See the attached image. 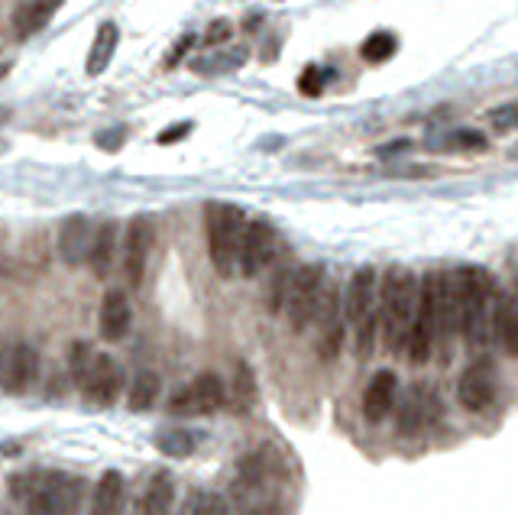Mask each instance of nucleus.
<instances>
[{"instance_id": "e433bc0d", "label": "nucleus", "mask_w": 518, "mask_h": 515, "mask_svg": "<svg viewBox=\"0 0 518 515\" xmlns=\"http://www.w3.org/2000/svg\"><path fill=\"white\" fill-rule=\"evenodd\" d=\"M0 370H4V344H0Z\"/></svg>"}, {"instance_id": "f03ea898", "label": "nucleus", "mask_w": 518, "mask_h": 515, "mask_svg": "<svg viewBox=\"0 0 518 515\" xmlns=\"http://www.w3.org/2000/svg\"><path fill=\"white\" fill-rule=\"evenodd\" d=\"M418 276L408 266H389L376 282V321L383 328V341L389 354L405 347L408 328L415 318Z\"/></svg>"}, {"instance_id": "a211bd4d", "label": "nucleus", "mask_w": 518, "mask_h": 515, "mask_svg": "<svg viewBox=\"0 0 518 515\" xmlns=\"http://www.w3.org/2000/svg\"><path fill=\"white\" fill-rule=\"evenodd\" d=\"M114 253H117V221H101L98 230L91 234V247H88V266L91 273L104 279L111 273V263H114Z\"/></svg>"}, {"instance_id": "f8f14e48", "label": "nucleus", "mask_w": 518, "mask_h": 515, "mask_svg": "<svg viewBox=\"0 0 518 515\" xmlns=\"http://www.w3.org/2000/svg\"><path fill=\"white\" fill-rule=\"evenodd\" d=\"M81 392L88 396V402H94L98 409L104 405H114V399L120 396V389H124V370L117 367V360L111 354H94L91 357V367L81 379Z\"/></svg>"}, {"instance_id": "72a5a7b5", "label": "nucleus", "mask_w": 518, "mask_h": 515, "mask_svg": "<svg viewBox=\"0 0 518 515\" xmlns=\"http://www.w3.org/2000/svg\"><path fill=\"white\" fill-rule=\"evenodd\" d=\"M227 36H230V23H227V20L211 23V30H208V43H224Z\"/></svg>"}, {"instance_id": "7ed1b4c3", "label": "nucleus", "mask_w": 518, "mask_h": 515, "mask_svg": "<svg viewBox=\"0 0 518 515\" xmlns=\"http://www.w3.org/2000/svg\"><path fill=\"white\" fill-rule=\"evenodd\" d=\"M13 493L23 499L30 515H75L85 483L72 473H33V477H17Z\"/></svg>"}, {"instance_id": "2f4dec72", "label": "nucleus", "mask_w": 518, "mask_h": 515, "mask_svg": "<svg viewBox=\"0 0 518 515\" xmlns=\"http://www.w3.org/2000/svg\"><path fill=\"white\" fill-rule=\"evenodd\" d=\"M192 130H195L192 120H182V124H175V127H169V130H162L156 140H159L162 146H169V143H179V140H185Z\"/></svg>"}, {"instance_id": "9b49d317", "label": "nucleus", "mask_w": 518, "mask_h": 515, "mask_svg": "<svg viewBox=\"0 0 518 515\" xmlns=\"http://www.w3.org/2000/svg\"><path fill=\"white\" fill-rule=\"evenodd\" d=\"M153 240H156L153 218H149V214H136V218L127 224V237H124V276L133 289L143 286L149 253H153Z\"/></svg>"}, {"instance_id": "393cba45", "label": "nucleus", "mask_w": 518, "mask_h": 515, "mask_svg": "<svg viewBox=\"0 0 518 515\" xmlns=\"http://www.w3.org/2000/svg\"><path fill=\"white\" fill-rule=\"evenodd\" d=\"M153 444L166 457H192L195 447H198V438L192 435V431H185V428H166V431H159V435L153 438Z\"/></svg>"}, {"instance_id": "4be33fe9", "label": "nucleus", "mask_w": 518, "mask_h": 515, "mask_svg": "<svg viewBox=\"0 0 518 515\" xmlns=\"http://www.w3.org/2000/svg\"><path fill=\"white\" fill-rule=\"evenodd\" d=\"M159 392H162V379L159 373L153 370H140L133 376V383L127 389V409L130 412H146V409H153L156 399H159Z\"/></svg>"}, {"instance_id": "5701e85b", "label": "nucleus", "mask_w": 518, "mask_h": 515, "mask_svg": "<svg viewBox=\"0 0 518 515\" xmlns=\"http://www.w3.org/2000/svg\"><path fill=\"white\" fill-rule=\"evenodd\" d=\"M175 509V483L169 473H156L143 493V515H172Z\"/></svg>"}, {"instance_id": "b1692460", "label": "nucleus", "mask_w": 518, "mask_h": 515, "mask_svg": "<svg viewBox=\"0 0 518 515\" xmlns=\"http://www.w3.org/2000/svg\"><path fill=\"white\" fill-rule=\"evenodd\" d=\"M117 43H120V33H117V23H104L98 36H94V46L88 52V75L98 78L107 65H111L114 52H117Z\"/></svg>"}, {"instance_id": "423d86ee", "label": "nucleus", "mask_w": 518, "mask_h": 515, "mask_svg": "<svg viewBox=\"0 0 518 515\" xmlns=\"http://www.w3.org/2000/svg\"><path fill=\"white\" fill-rule=\"evenodd\" d=\"M324 282L327 279H324L321 263H305L289 276V286H285V295H282V308H285V315H289V324L295 334H302L311 324V318H315Z\"/></svg>"}, {"instance_id": "c9c22d12", "label": "nucleus", "mask_w": 518, "mask_h": 515, "mask_svg": "<svg viewBox=\"0 0 518 515\" xmlns=\"http://www.w3.org/2000/svg\"><path fill=\"white\" fill-rule=\"evenodd\" d=\"M192 43H195V39H192V36H182V39H179V43H175V49L169 52V65H175V62H179V56H182V52H185L188 46H192Z\"/></svg>"}, {"instance_id": "a878e982", "label": "nucleus", "mask_w": 518, "mask_h": 515, "mask_svg": "<svg viewBox=\"0 0 518 515\" xmlns=\"http://www.w3.org/2000/svg\"><path fill=\"white\" fill-rule=\"evenodd\" d=\"M395 49H399V39H395L392 33H373L366 43L360 46V56L366 62H386L395 56Z\"/></svg>"}, {"instance_id": "9d476101", "label": "nucleus", "mask_w": 518, "mask_h": 515, "mask_svg": "<svg viewBox=\"0 0 518 515\" xmlns=\"http://www.w3.org/2000/svg\"><path fill=\"white\" fill-rule=\"evenodd\" d=\"M227 392L217 373H198L192 383L182 386L172 396V412L175 415H214L224 405Z\"/></svg>"}, {"instance_id": "0eeeda50", "label": "nucleus", "mask_w": 518, "mask_h": 515, "mask_svg": "<svg viewBox=\"0 0 518 515\" xmlns=\"http://www.w3.org/2000/svg\"><path fill=\"white\" fill-rule=\"evenodd\" d=\"M276 250H279V234L276 227L269 221H250L243 227V237H240V250H237V266L240 273L247 279H256L263 269L276 260Z\"/></svg>"}, {"instance_id": "6e6552de", "label": "nucleus", "mask_w": 518, "mask_h": 515, "mask_svg": "<svg viewBox=\"0 0 518 515\" xmlns=\"http://www.w3.org/2000/svg\"><path fill=\"white\" fill-rule=\"evenodd\" d=\"M311 321L318 324L321 360H334L340 354V347H344V308H340V289L334 286V282H324L315 318Z\"/></svg>"}, {"instance_id": "dca6fc26", "label": "nucleus", "mask_w": 518, "mask_h": 515, "mask_svg": "<svg viewBox=\"0 0 518 515\" xmlns=\"http://www.w3.org/2000/svg\"><path fill=\"white\" fill-rule=\"evenodd\" d=\"M36 379V350L33 344L17 341L10 347V354L4 360V370H0V383L10 392V396H23L30 383Z\"/></svg>"}, {"instance_id": "473e14b6", "label": "nucleus", "mask_w": 518, "mask_h": 515, "mask_svg": "<svg viewBox=\"0 0 518 515\" xmlns=\"http://www.w3.org/2000/svg\"><path fill=\"white\" fill-rule=\"evenodd\" d=\"M493 127H496V133H509L515 127V104L499 107V111L493 114Z\"/></svg>"}, {"instance_id": "20e7f679", "label": "nucleus", "mask_w": 518, "mask_h": 515, "mask_svg": "<svg viewBox=\"0 0 518 515\" xmlns=\"http://www.w3.org/2000/svg\"><path fill=\"white\" fill-rule=\"evenodd\" d=\"M243 227H247L243 208L227 205V201H208L204 205V240H208V256L217 276L230 279L237 273V250Z\"/></svg>"}, {"instance_id": "c85d7f7f", "label": "nucleus", "mask_w": 518, "mask_h": 515, "mask_svg": "<svg viewBox=\"0 0 518 515\" xmlns=\"http://www.w3.org/2000/svg\"><path fill=\"white\" fill-rule=\"evenodd\" d=\"M434 146H444V149H460V153H483V149L489 146L483 133L476 130H457L451 133L444 143H434Z\"/></svg>"}, {"instance_id": "2eb2a0df", "label": "nucleus", "mask_w": 518, "mask_h": 515, "mask_svg": "<svg viewBox=\"0 0 518 515\" xmlns=\"http://www.w3.org/2000/svg\"><path fill=\"white\" fill-rule=\"evenodd\" d=\"M489 324H493V334L506 357H518V305L512 292H499L493 298V308H489Z\"/></svg>"}, {"instance_id": "4468645a", "label": "nucleus", "mask_w": 518, "mask_h": 515, "mask_svg": "<svg viewBox=\"0 0 518 515\" xmlns=\"http://www.w3.org/2000/svg\"><path fill=\"white\" fill-rule=\"evenodd\" d=\"M395 396H399V376L392 370H376L370 386L363 392V418L370 425H379L386 422L392 415V405H395Z\"/></svg>"}, {"instance_id": "cd10ccee", "label": "nucleus", "mask_w": 518, "mask_h": 515, "mask_svg": "<svg viewBox=\"0 0 518 515\" xmlns=\"http://www.w3.org/2000/svg\"><path fill=\"white\" fill-rule=\"evenodd\" d=\"M421 415H425V402H421V389H408V396H405V405H402V418H399V425L405 435H412V431H418L421 425Z\"/></svg>"}, {"instance_id": "39448f33", "label": "nucleus", "mask_w": 518, "mask_h": 515, "mask_svg": "<svg viewBox=\"0 0 518 515\" xmlns=\"http://www.w3.org/2000/svg\"><path fill=\"white\" fill-rule=\"evenodd\" d=\"M376 282L379 273L373 266H360L357 273L350 276V286L344 295V315L357 337V357L370 360L373 357V344H376Z\"/></svg>"}, {"instance_id": "ddd939ff", "label": "nucleus", "mask_w": 518, "mask_h": 515, "mask_svg": "<svg viewBox=\"0 0 518 515\" xmlns=\"http://www.w3.org/2000/svg\"><path fill=\"white\" fill-rule=\"evenodd\" d=\"M130 321H133V308H130V298L124 289H107L101 298V308H98V331L107 344H117L124 341L127 331H130Z\"/></svg>"}, {"instance_id": "f704fd0d", "label": "nucleus", "mask_w": 518, "mask_h": 515, "mask_svg": "<svg viewBox=\"0 0 518 515\" xmlns=\"http://www.w3.org/2000/svg\"><path fill=\"white\" fill-rule=\"evenodd\" d=\"M247 515H285V509H282L279 499H272V503H266V506H256V509H253V512H247Z\"/></svg>"}, {"instance_id": "6ab92c4d", "label": "nucleus", "mask_w": 518, "mask_h": 515, "mask_svg": "<svg viewBox=\"0 0 518 515\" xmlns=\"http://www.w3.org/2000/svg\"><path fill=\"white\" fill-rule=\"evenodd\" d=\"M59 0H30V4H20L13 13V33L17 39H30L39 30H46L49 20L56 17Z\"/></svg>"}, {"instance_id": "bb28decb", "label": "nucleus", "mask_w": 518, "mask_h": 515, "mask_svg": "<svg viewBox=\"0 0 518 515\" xmlns=\"http://www.w3.org/2000/svg\"><path fill=\"white\" fill-rule=\"evenodd\" d=\"M91 357H94V350L88 341H72V347H68V373H72L75 386H81V379H85Z\"/></svg>"}, {"instance_id": "412c9836", "label": "nucleus", "mask_w": 518, "mask_h": 515, "mask_svg": "<svg viewBox=\"0 0 518 515\" xmlns=\"http://www.w3.org/2000/svg\"><path fill=\"white\" fill-rule=\"evenodd\" d=\"M256 396H259V386H256V373L250 363H237L234 367V383H230V409L247 415L253 412L256 405Z\"/></svg>"}, {"instance_id": "f257e3e1", "label": "nucleus", "mask_w": 518, "mask_h": 515, "mask_svg": "<svg viewBox=\"0 0 518 515\" xmlns=\"http://www.w3.org/2000/svg\"><path fill=\"white\" fill-rule=\"evenodd\" d=\"M496 298V282L483 266H457L451 273V305L454 328L467 347H483L489 341V308Z\"/></svg>"}, {"instance_id": "c756f323", "label": "nucleus", "mask_w": 518, "mask_h": 515, "mask_svg": "<svg viewBox=\"0 0 518 515\" xmlns=\"http://www.w3.org/2000/svg\"><path fill=\"white\" fill-rule=\"evenodd\" d=\"M188 515H230V506H227V499L221 493H198L192 499V512Z\"/></svg>"}, {"instance_id": "1a4fd4ad", "label": "nucleus", "mask_w": 518, "mask_h": 515, "mask_svg": "<svg viewBox=\"0 0 518 515\" xmlns=\"http://www.w3.org/2000/svg\"><path fill=\"white\" fill-rule=\"evenodd\" d=\"M496 379H499L496 363L489 357H476L457 379V402L467 412H486L496 396Z\"/></svg>"}, {"instance_id": "f3484780", "label": "nucleus", "mask_w": 518, "mask_h": 515, "mask_svg": "<svg viewBox=\"0 0 518 515\" xmlns=\"http://www.w3.org/2000/svg\"><path fill=\"white\" fill-rule=\"evenodd\" d=\"M91 221L85 214H68L59 227V256L62 263L68 266H78L81 260L88 256V247H91Z\"/></svg>"}, {"instance_id": "7c9ffc66", "label": "nucleus", "mask_w": 518, "mask_h": 515, "mask_svg": "<svg viewBox=\"0 0 518 515\" xmlns=\"http://www.w3.org/2000/svg\"><path fill=\"white\" fill-rule=\"evenodd\" d=\"M321 88H324V72L315 69V65H308L302 78H298V91H302L305 98H315V94H321Z\"/></svg>"}, {"instance_id": "aec40b11", "label": "nucleus", "mask_w": 518, "mask_h": 515, "mask_svg": "<svg viewBox=\"0 0 518 515\" xmlns=\"http://www.w3.org/2000/svg\"><path fill=\"white\" fill-rule=\"evenodd\" d=\"M124 477L117 470H107L104 477L94 486V496H91V515H120L124 509Z\"/></svg>"}]
</instances>
